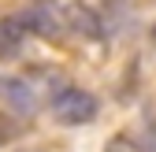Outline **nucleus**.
<instances>
[{"label":"nucleus","instance_id":"2","mask_svg":"<svg viewBox=\"0 0 156 152\" xmlns=\"http://www.w3.org/2000/svg\"><path fill=\"white\" fill-rule=\"evenodd\" d=\"M0 104L15 115H30L37 108V89L19 74H0Z\"/></svg>","mask_w":156,"mask_h":152},{"label":"nucleus","instance_id":"1","mask_svg":"<svg viewBox=\"0 0 156 152\" xmlns=\"http://www.w3.org/2000/svg\"><path fill=\"white\" fill-rule=\"evenodd\" d=\"M97 111H101L97 97L86 93V89H78V85H63L52 97V115L60 119L63 126H86V123L97 119Z\"/></svg>","mask_w":156,"mask_h":152},{"label":"nucleus","instance_id":"4","mask_svg":"<svg viewBox=\"0 0 156 152\" xmlns=\"http://www.w3.org/2000/svg\"><path fill=\"white\" fill-rule=\"evenodd\" d=\"M104 152H141V145L134 141L130 134H115V137L104 145Z\"/></svg>","mask_w":156,"mask_h":152},{"label":"nucleus","instance_id":"5","mask_svg":"<svg viewBox=\"0 0 156 152\" xmlns=\"http://www.w3.org/2000/svg\"><path fill=\"white\" fill-rule=\"evenodd\" d=\"M8 137H11V134H8V130H4V126H0V145H4V141H8Z\"/></svg>","mask_w":156,"mask_h":152},{"label":"nucleus","instance_id":"3","mask_svg":"<svg viewBox=\"0 0 156 152\" xmlns=\"http://www.w3.org/2000/svg\"><path fill=\"white\" fill-rule=\"evenodd\" d=\"M26 37H30V30L23 26V19H4L0 22V56H15L19 48L26 45Z\"/></svg>","mask_w":156,"mask_h":152}]
</instances>
